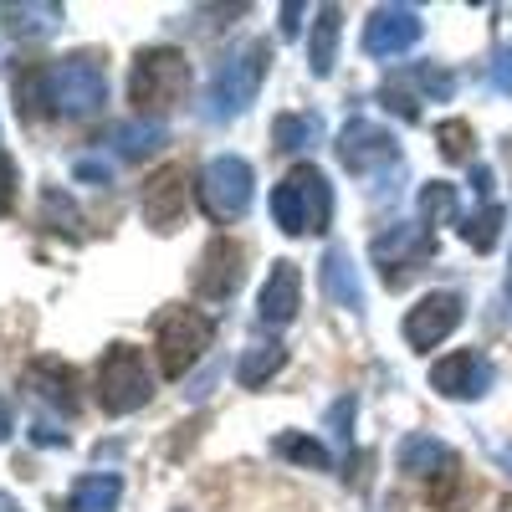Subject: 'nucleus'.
<instances>
[{
  "mask_svg": "<svg viewBox=\"0 0 512 512\" xmlns=\"http://www.w3.org/2000/svg\"><path fill=\"white\" fill-rule=\"evenodd\" d=\"M11 31L16 36H47L62 21V6H11Z\"/></svg>",
  "mask_w": 512,
  "mask_h": 512,
  "instance_id": "28",
  "label": "nucleus"
},
{
  "mask_svg": "<svg viewBox=\"0 0 512 512\" xmlns=\"http://www.w3.org/2000/svg\"><path fill=\"white\" fill-rule=\"evenodd\" d=\"M216 338V318L200 308H169L154 323V349H159V369L169 379H185V369H195V359L210 349Z\"/></svg>",
  "mask_w": 512,
  "mask_h": 512,
  "instance_id": "5",
  "label": "nucleus"
},
{
  "mask_svg": "<svg viewBox=\"0 0 512 512\" xmlns=\"http://www.w3.org/2000/svg\"><path fill=\"white\" fill-rule=\"evenodd\" d=\"M185 88H190V62H185V52H175V47H149V52L134 57V72H128V98H134L139 118H144V113H149V118L169 113V108L185 98Z\"/></svg>",
  "mask_w": 512,
  "mask_h": 512,
  "instance_id": "3",
  "label": "nucleus"
},
{
  "mask_svg": "<svg viewBox=\"0 0 512 512\" xmlns=\"http://www.w3.org/2000/svg\"><path fill=\"white\" fill-rule=\"evenodd\" d=\"M466 318V303H461V292H431V297H420V303L405 313V344L420 349V354H431L441 338L456 333V323Z\"/></svg>",
  "mask_w": 512,
  "mask_h": 512,
  "instance_id": "12",
  "label": "nucleus"
},
{
  "mask_svg": "<svg viewBox=\"0 0 512 512\" xmlns=\"http://www.w3.org/2000/svg\"><path fill=\"white\" fill-rule=\"evenodd\" d=\"M497 512H512V502H502V507H497Z\"/></svg>",
  "mask_w": 512,
  "mask_h": 512,
  "instance_id": "36",
  "label": "nucleus"
},
{
  "mask_svg": "<svg viewBox=\"0 0 512 512\" xmlns=\"http://www.w3.org/2000/svg\"><path fill=\"white\" fill-rule=\"evenodd\" d=\"M0 512H16V502H11V497H0Z\"/></svg>",
  "mask_w": 512,
  "mask_h": 512,
  "instance_id": "35",
  "label": "nucleus"
},
{
  "mask_svg": "<svg viewBox=\"0 0 512 512\" xmlns=\"http://www.w3.org/2000/svg\"><path fill=\"white\" fill-rule=\"evenodd\" d=\"M267 67H272V47L267 41H246V47H236L216 77H210V93H205V118L221 123V118H236L256 103V93H262L267 82Z\"/></svg>",
  "mask_w": 512,
  "mask_h": 512,
  "instance_id": "2",
  "label": "nucleus"
},
{
  "mask_svg": "<svg viewBox=\"0 0 512 512\" xmlns=\"http://www.w3.org/2000/svg\"><path fill=\"white\" fill-rule=\"evenodd\" d=\"M502 221H507V210L492 200V205H482V210H477V216H466V221H461V236L472 241L477 251H492V246H497V236H502Z\"/></svg>",
  "mask_w": 512,
  "mask_h": 512,
  "instance_id": "26",
  "label": "nucleus"
},
{
  "mask_svg": "<svg viewBox=\"0 0 512 512\" xmlns=\"http://www.w3.org/2000/svg\"><path fill=\"white\" fill-rule=\"evenodd\" d=\"M246 277V246L236 236H210V246L200 251V272H195V297L205 303H226Z\"/></svg>",
  "mask_w": 512,
  "mask_h": 512,
  "instance_id": "11",
  "label": "nucleus"
},
{
  "mask_svg": "<svg viewBox=\"0 0 512 512\" xmlns=\"http://www.w3.org/2000/svg\"><path fill=\"white\" fill-rule=\"evenodd\" d=\"M139 210L154 231H175L185 216V169H159L154 180H144Z\"/></svg>",
  "mask_w": 512,
  "mask_h": 512,
  "instance_id": "14",
  "label": "nucleus"
},
{
  "mask_svg": "<svg viewBox=\"0 0 512 512\" xmlns=\"http://www.w3.org/2000/svg\"><path fill=\"white\" fill-rule=\"evenodd\" d=\"M420 31H425V21H420L415 6H379L364 21V52L395 62V57H405L415 41H420Z\"/></svg>",
  "mask_w": 512,
  "mask_h": 512,
  "instance_id": "13",
  "label": "nucleus"
},
{
  "mask_svg": "<svg viewBox=\"0 0 512 512\" xmlns=\"http://www.w3.org/2000/svg\"><path fill=\"white\" fill-rule=\"evenodd\" d=\"M159 144H164V128L159 123H123V128H113V134H108V149L118 159H144Z\"/></svg>",
  "mask_w": 512,
  "mask_h": 512,
  "instance_id": "23",
  "label": "nucleus"
},
{
  "mask_svg": "<svg viewBox=\"0 0 512 512\" xmlns=\"http://www.w3.org/2000/svg\"><path fill=\"white\" fill-rule=\"evenodd\" d=\"M6 436H11V405L0 400V441H6Z\"/></svg>",
  "mask_w": 512,
  "mask_h": 512,
  "instance_id": "34",
  "label": "nucleus"
},
{
  "mask_svg": "<svg viewBox=\"0 0 512 512\" xmlns=\"http://www.w3.org/2000/svg\"><path fill=\"white\" fill-rule=\"evenodd\" d=\"M374 267H379V277L390 282V287H400L415 267H425L436 256V236H431V226H415V221H405V226H390L384 236H374Z\"/></svg>",
  "mask_w": 512,
  "mask_h": 512,
  "instance_id": "8",
  "label": "nucleus"
},
{
  "mask_svg": "<svg viewBox=\"0 0 512 512\" xmlns=\"http://www.w3.org/2000/svg\"><path fill=\"white\" fill-rule=\"evenodd\" d=\"M26 384L36 390V400H47V405H57V410H77V374L62 364V359H36L31 369H26Z\"/></svg>",
  "mask_w": 512,
  "mask_h": 512,
  "instance_id": "18",
  "label": "nucleus"
},
{
  "mask_svg": "<svg viewBox=\"0 0 512 512\" xmlns=\"http://www.w3.org/2000/svg\"><path fill=\"white\" fill-rule=\"evenodd\" d=\"M272 451H277V456H287V461H297V466H313V472H328V466H333V456H328V446H323L318 436L282 431V436L272 441Z\"/></svg>",
  "mask_w": 512,
  "mask_h": 512,
  "instance_id": "24",
  "label": "nucleus"
},
{
  "mask_svg": "<svg viewBox=\"0 0 512 512\" xmlns=\"http://www.w3.org/2000/svg\"><path fill=\"white\" fill-rule=\"evenodd\" d=\"M507 292H512V282H507Z\"/></svg>",
  "mask_w": 512,
  "mask_h": 512,
  "instance_id": "37",
  "label": "nucleus"
},
{
  "mask_svg": "<svg viewBox=\"0 0 512 512\" xmlns=\"http://www.w3.org/2000/svg\"><path fill=\"white\" fill-rule=\"evenodd\" d=\"M41 221H47L52 231H77V210L62 190H47V200H41Z\"/></svg>",
  "mask_w": 512,
  "mask_h": 512,
  "instance_id": "30",
  "label": "nucleus"
},
{
  "mask_svg": "<svg viewBox=\"0 0 512 512\" xmlns=\"http://www.w3.org/2000/svg\"><path fill=\"white\" fill-rule=\"evenodd\" d=\"M420 216L431 221V226H441V221H456V185H446V180H431L420 190Z\"/></svg>",
  "mask_w": 512,
  "mask_h": 512,
  "instance_id": "27",
  "label": "nucleus"
},
{
  "mask_svg": "<svg viewBox=\"0 0 512 512\" xmlns=\"http://www.w3.org/2000/svg\"><path fill=\"white\" fill-rule=\"evenodd\" d=\"M400 82H410L415 88V103H425V98H436V103H446L451 93H456V77L446 72V67H410V72H400Z\"/></svg>",
  "mask_w": 512,
  "mask_h": 512,
  "instance_id": "25",
  "label": "nucleus"
},
{
  "mask_svg": "<svg viewBox=\"0 0 512 512\" xmlns=\"http://www.w3.org/2000/svg\"><path fill=\"white\" fill-rule=\"evenodd\" d=\"M492 93H512V47L497 52V62H492Z\"/></svg>",
  "mask_w": 512,
  "mask_h": 512,
  "instance_id": "32",
  "label": "nucleus"
},
{
  "mask_svg": "<svg viewBox=\"0 0 512 512\" xmlns=\"http://www.w3.org/2000/svg\"><path fill=\"white\" fill-rule=\"evenodd\" d=\"M282 364H287V349H282V344H251V349L241 354V364H236V384H241V390H262V384H267Z\"/></svg>",
  "mask_w": 512,
  "mask_h": 512,
  "instance_id": "21",
  "label": "nucleus"
},
{
  "mask_svg": "<svg viewBox=\"0 0 512 512\" xmlns=\"http://www.w3.org/2000/svg\"><path fill=\"white\" fill-rule=\"evenodd\" d=\"M436 139H441V154L451 159V164H466L472 159V123H461V118H446L441 128H436Z\"/></svg>",
  "mask_w": 512,
  "mask_h": 512,
  "instance_id": "29",
  "label": "nucleus"
},
{
  "mask_svg": "<svg viewBox=\"0 0 512 512\" xmlns=\"http://www.w3.org/2000/svg\"><path fill=\"white\" fill-rule=\"evenodd\" d=\"M108 103V72L98 57H67L52 67V108L67 118H88Z\"/></svg>",
  "mask_w": 512,
  "mask_h": 512,
  "instance_id": "7",
  "label": "nucleus"
},
{
  "mask_svg": "<svg viewBox=\"0 0 512 512\" xmlns=\"http://www.w3.org/2000/svg\"><path fill=\"white\" fill-rule=\"evenodd\" d=\"M323 139V118L318 113H282L272 123V144L282 154H297V149H313Z\"/></svg>",
  "mask_w": 512,
  "mask_h": 512,
  "instance_id": "22",
  "label": "nucleus"
},
{
  "mask_svg": "<svg viewBox=\"0 0 512 512\" xmlns=\"http://www.w3.org/2000/svg\"><path fill=\"white\" fill-rule=\"evenodd\" d=\"M154 395V374L134 344H108L98 359V405L108 415H134Z\"/></svg>",
  "mask_w": 512,
  "mask_h": 512,
  "instance_id": "4",
  "label": "nucleus"
},
{
  "mask_svg": "<svg viewBox=\"0 0 512 512\" xmlns=\"http://www.w3.org/2000/svg\"><path fill=\"white\" fill-rule=\"evenodd\" d=\"M395 461H400V472H405V477H431V482H436V477H446L451 466H461L451 446H441L436 436H425V431L405 436Z\"/></svg>",
  "mask_w": 512,
  "mask_h": 512,
  "instance_id": "17",
  "label": "nucleus"
},
{
  "mask_svg": "<svg viewBox=\"0 0 512 512\" xmlns=\"http://www.w3.org/2000/svg\"><path fill=\"white\" fill-rule=\"evenodd\" d=\"M338 31H344V11L338 6H318V21H313V47H308V62H313V77H328L333 72V52H338Z\"/></svg>",
  "mask_w": 512,
  "mask_h": 512,
  "instance_id": "20",
  "label": "nucleus"
},
{
  "mask_svg": "<svg viewBox=\"0 0 512 512\" xmlns=\"http://www.w3.org/2000/svg\"><path fill=\"white\" fill-rule=\"evenodd\" d=\"M251 190H256V175H251V164L236 159V154H216L205 169H200V205H205V216L210 221H241L246 216V205H251Z\"/></svg>",
  "mask_w": 512,
  "mask_h": 512,
  "instance_id": "6",
  "label": "nucleus"
},
{
  "mask_svg": "<svg viewBox=\"0 0 512 512\" xmlns=\"http://www.w3.org/2000/svg\"><path fill=\"white\" fill-rule=\"evenodd\" d=\"M297 297H303V272H297V262H272L262 297H256V313L272 328H287L297 318Z\"/></svg>",
  "mask_w": 512,
  "mask_h": 512,
  "instance_id": "15",
  "label": "nucleus"
},
{
  "mask_svg": "<svg viewBox=\"0 0 512 512\" xmlns=\"http://www.w3.org/2000/svg\"><path fill=\"white\" fill-rule=\"evenodd\" d=\"M297 16H303V6H282V31H287V36L297 31Z\"/></svg>",
  "mask_w": 512,
  "mask_h": 512,
  "instance_id": "33",
  "label": "nucleus"
},
{
  "mask_svg": "<svg viewBox=\"0 0 512 512\" xmlns=\"http://www.w3.org/2000/svg\"><path fill=\"white\" fill-rule=\"evenodd\" d=\"M16 185H21V175H16V159L0 149V216H11V205H16Z\"/></svg>",
  "mask_w": 512,
  "mask_h": 512,
  "instance_id": "31",
  "label": "nucleus"
},
{
  "mask_svg": "<svg viewBox=\"0 0 512 512\" xmlns=\"http://www.w3.org/2000/svg\"><path fill=\"white\" fill-rule=\"evenodd\" d=\"M272 221L287 236H323L333 221V185L318 164H297L292 175L272 190Z\"/></svg>",
  "mask_w": 512,
  "mask_h": 512,
  "instance_id": "1",
  "label": "nucleus"
},
{
  "mask_svg": "<svg viewBox=\"0 0 512 512\" xmlns=\"http://www.w3.org/2000/svg\"><path fill=\"white\" fill-rule=\"evenodd\" d=\"M118 497H123V482L113 472H93L67 492V512H118Z\"/></svg>",
  "mask_w": 512,
  "mask_h": 512,
  "instance_id": "19",
  "label": "nucleus"
},
{
  "mask_svg": "<svg viewBox=\"0 0 512 512\" xmlns=\"http://www.w3.org/2000/svg\"><path fill=\"white\" fill-rule=\"evenodd\" d=\"M338 159H344L349 175L369 180V175H379V169L400 164V144H395V134H390L384 123L354 118V123L344 128V134H338Z\"/></svg>",
  "mask_w": 512,
  "mask_h": 512,
  "instance_id": "9",
  "label": "nucleus"
},
{
  "mask_svg": "<svg viewBox=\"0 0 512 512\" xmlns=\"http://www.w3.org/2000/svg\"><path fill=\"white\" fill-rule=\"evenodd\" d=\"M318 282H323V297H328L333 308H364V287H359V272H354V256L344 246H328L323 251Z\"/></svg>",
  "mask_w": 512,
  "mask_h": 512,
  "instance_id": "16",
  "label": "nucleus"
},
{
  "mask_svg": "<svg viewBox=\"0 0 512 512\" xmlns=\"http://www.w3.org/2000/svg\"><path fill=\"white\" fill-rule=\"evenodd\" d=\"M492 379H497V369L482 349H456L431 364V390L446 400H482L492 390Z\"/></svg>",
  "mask_w": 512,
  "mask_h": 512,
  "instance_id": "10",
  "label": "nucleus"
}]
</instances>
